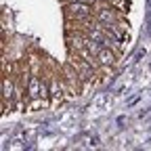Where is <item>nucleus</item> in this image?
Returning a JSON list of instances; mask_svg holds the SVG:
<instances>
[{"label":"nucleus","instance_id":"1","mask_svg":"<svg viewBox=\"0 0 151 151\" xmlns=\"http://www.w3.org/2000/svg\"><path fill=\"white\" fill-rule=\"evenodd\" d=\"M63 17H65V21H84V19H90V17H94V4L67 2V4H63Z\"/></svg>","mask_w":151,"mask_h":151}]
</instances>
